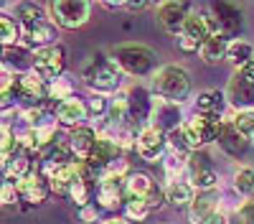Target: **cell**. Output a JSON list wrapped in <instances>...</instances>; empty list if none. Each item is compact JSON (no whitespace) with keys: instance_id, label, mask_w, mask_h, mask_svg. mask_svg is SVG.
Listing matches in <instances>:
<instances>
[{"instance_id":"obj_21","label":"cell","mask_w":254,"mask_h":224,"mask_svg":"<svg viewBox=\"0 0 254 224\" xmlns=\"http://www.w3.org/2000/svg\"><path fill=\"white\" fill-rule=\"evenodd\" d=\"M216 146L229 155V158H242L247 150H249V146L252 143L234 128V122H224V128H221V135H219V140H216Z\"/></svg>"},{"instance_id":"obj_7","label":"cell","mask_w":254,"mask_h":224,"mask_svg":"<svg viewBox=\"0 0 254 224\" xmlns=\"http://www.w3.org/2000/svg\"><path fill=\"white\" fill-rule=\"evenodd\" d=\"M64 69H66V49L61 44H54L49 49H41L33 54V72L44 81H56L61 79Z\"/></svg>"},{"instance_id":"obj_22","label":"cell","mask_w":254,"mask_h":224,"mask_svg":"<svg viewBox=\"0 0 254 224\" xmlns=\"http://www.w3.org/2000/svg\"><path fill=\"white\" fill-rule=\"evenodd\" d=\"M214 15L216 23L221 28V33H226L229 38H234L242 28V8L234 3H216L214 5Z\"/></svg>"},{"instance_id":"obj_33","label":"cell","mask_w":254,"mask_h":224,"mask_svg":"<svg viewBox=\"0 0 254 224\" xmlns=\"http://www.w3.org/2000/svg\"><path fill=\"white\" fill-rule=\"evenodd\" d=\"M110 102L107 97L102 94H94L92 99H87V110H89V117L92 120H107V112H110Z\"/></svg>"},{"instance_id":"obj_3","label":"cell","mask_w":254,"mask_h":224,"mask_svg":"<svg viewBox=\"0 0 254 224\" xmlns=\"http://www.w3.org/2000/svg\"><path fill=\"white\" fill-rule=\"evenodd\" d=\"M153 92L163 102L181 105L183 99L190 97V74L178 64H165L153 76Z\"/></svg>"},{"instance_id":"obj_1","label":"cell","mask_w":254,"mask_h":224,"mask_svg":"<svg viewBox=\"0 0 254 224\" xmlns=\"http://www.w3.org/2000/svg\"><path fill=\"white\" fill-rule=\"evenodd\" d=\"M81 79H84V84H87L94 94L107 97V94H112V92H117L122 87L125 72H122V67L117 64L112 56H102L99 54V56H94L87 64Z\"/></svg>"},{"instance_id":"obj_4","label":"cell","mask_w":254,"mask_h":224,"mask_svg":"<svg viewBox=\"0 0 254 224\" xmlns=\"http://www.w3.org/2000/svg\"><path fill=\"white\" fill-rule=\"evenodd\" d=\"M226 99L237 112L254 110V61H249V64L242 67V69H237L234 76L229 79Z\"/></svg>"},{"instance_id":"obj_12","label":"cell","mask_w":254,"mask_h":224,"mask_svg":"<svg viewBox=\"0 0 254 224\" xmlns=\"http://www.w3.org/2000/svg\"><path fill=\"white\" fill-rule=\"evenodd\" d=\"M168 148L181 153V155H190V153H196L203 148V140H201V133L196 128V122L193 117L190 120H183V125L176 128L168 133Z\"/></svg>"},{"instance_id":"obj_18","label":"cell","mask_w":254,"mask_h":224,"mask_svg":"<svg viewBox=\"0 0 254 224\" xmlns=\"http://www.w3.org/2000/svg\"><path fill=\"white\" fill-rule=\"evenodd\" d=\"M56 120H59V125L64 128H81L84 122L89 120V110H87V102L79 99V97H71V99H64L61 105H56L54 110Z\"/></svg>"},{"instance_id":"obj_35","label":"cell","mask_w":254,"mask_h":224,"mask_svg":"<svg viewBox=\"0 0 254 224\" xmlns=\"http://www.w3.org/2000/svg\"><path fill=\"white\" fill-rule=\"evenodd\" d=\"M239 214H242L244 224H254V201H244L239 207Z\"/></svg>"},{"instance_id":"obj_31","label":"cell","mask_w":254,"mask_h":224,"mask_svg":"<svg viewBox=\"0 0 254 224\" xmlns=\"http://www.w3.org/2000/svg\"><path fill=\"white\" fill-rule=\"evenodd\" d=\"M74 97V87H71V81L66 79H56L49 84V99L54 102V105H61L64 99H71Z\"/></svg>"},{"instance_id":"obj_25","label":"cell","mask_w":254,"mask_h":224,"mask_svg":"<svg viewBox=\"0 0 254 224\" xmlns=\"http://www.w3.org/2000/svg\"><path fill=\"white\" fill-rule=\"evenodd\" d=\"M229 46H231V41H229L226 33H211L206 38V44L201 46V59L206 61V64L214 67V64H219V61L226 59Z\"/></svg>"},{"instance_id":"obj_34","label":"cell","mask_w":254,"mask_h":224,"mask_svg":"<svg viewBox=\"0 0 254 224\" xmlns=\"http://www.w3.org/2000/svg\"><path fill=\"white\" fill-rule=\"evenodd\" d=\"M0 199H3V204L8 207V204H18L20 196H18V183L15 181H3V194H0Z\"/></svg>"},{"instance_id":"obj_2","label":"cell","mask_w":254,"mask_h":224,"mask_svg":"<svg viewBox=\"0 0 254 224\" xmlns=\"http://www.w3.org/2000/svg\"><path fill=\"white\" fill-rule=\"evenodd\" d=\"M125 74L130 76H155L158 74V54L145 44H120L110 54Z\"/></svg>"},{"instance_id":"obj_8","label":"cell","mask_w":254,"mask_h":224,"mask_svg":"<svg viewBox=\"0 0 254 224\" xmlns=\"http://www.w3.org/2000/svg\"><path fill=\"white\" fill-rule=\"evenodd\" d=\"M125 97H127V110H130L132 125H137V128L150 125L147 120H153V112H155V102H158L155 94L142 84H135Z\"/></svg>"},{"instance_id":"obj_5","label":"cell","mask_w":254,"mask_h":224,"mask_svg":"<svg viewBox=\"0 0 254 224\" xmlns=\"http://www.w3.org/2000/svg\"><path fill=\"white\" fill-rule=\"evenodd\" d=\"M188 173H190V183L198 194L203 191H216L219 189V171H216V163L211 158V153L206 148L196 150L188 155Z\"/></svg>"},{"instance_id":"obj_24","label":"cell","mask_w":254,"mask_h":224,"mask_svg":"<svg viewBox=\"0 0 254 224\" xmlns=\"http://www.w3.org/2000/svg\"><path fill=\"white\" fill-rule=\"evenodd\" d=\"M153 125H158L160 130L171 133L176 128L183 125V117H181V105H171V102H155V112H153Z\"/></svg>"},{"instance_id":"obj_16","label":"cell","mask_w":254,"mask_h":224,"mask_svg":"<svg viewBox=\"0 0 254 224\" xmlns=\"http://www.w3.org/2000/svg\"><path fill=\"white\" fill-rule=\"evenodd\" d=\"M18 99H26L28 107H41V102L49 99V81L36 72H23L18 76Z\"/></svg>"},{"instance_id":"obj_28","label":"cell","mask_w":254,"mask_h":224,"mask_svg":"<svg viewBox=\"0 0 254 224\" xmlns=\"http://www.w3.org/2000/svg\"><path fill=\"white\" fill-rule=\"evenodd\" d=\"M41 20H46L44 8H41V5H36V3H23V5H18V26H20V28L33 26V23H41Z\"/></svg>"},{"instance_id":"obj_9","label":"cell","mask_w":254,"mask_h":224,"mask_svg":"<svg viewBox=\"0 0 254 224\" xmlns=\"http://www.w3.org/2000/svg\"><path fill=\"white\" fill-rule=\"evenodd\" d=\"M165 148H168V133L160 130L158 125H153V122H150V125H145L140 130L137 140H135V153L145 163H155L158 158H163Z\"/></svg>"},{"instance_id":"obj_27","label":"cell","mask_w":254,"mask_h":224,"mask_svg":"<svg viewBox=\"0 0 254 224\" xmlns=\"http://www.w3.org/2000/svg\"><path fill=\"white\" fill-rule=\"evenodd\" d=\"M226 59H229L237 69H242V67L249 64V61H254V46L247 44V41H231Z\"/></svg>"},{"instance_id":"obj_26","label":"cell","mask_w":254,"mask_h":224,"mask_svg":"<svg viewBox=\"0 0 254 224\" xmlns=\"http://www.w3.org/2000/svg\"><path fill=\"white\" fill-rule=\"evenodd\" d=\"M0 41L5 49H15L18 44L23 46V31H20L18 20H13L8 13L0 15Z\"/></svg>"},{"instance_id":"obj_37","label":"cell","mask_w":254,"mask_h":224,"mask_svg":"<svg viewBox=\"0 0 254 224\" xmlns=\"http://www.w3.org/2000/svg\"><path fill=\"white\" fill-rule=\"evenodd\" d=\"M104 224H122V222H104Z\"/></svg>"},{"instance_id":"obj_10","label":"cell","mask_w":254,"mask_h":224,"mask_svg":"<svg viewBox=\"0 0 254 224\" xmlns=\"http://www.w3.org/2000/svg\"><path fill=\"white\" fill-rule=\"evenodd\" d=\"M127 196L142 199L153 212L165 204V191L158 186V181H153L147 173H137V171L127 176Z\"/></svg>"},{"instance_id":"obj_19","label":"cell","mask_w":254,"mask_h":224,"mask_svg":"<svg viewBox=\"0 0 254 224\" xmlns=\"http://www.w3.org/2000/svg\"><path fill=\"white\" fill-rule=\"evenodd\" d=\"M226 105H229L226 92H221V89H208V92H201V94L196 97V115H198V117H208V120H221Z\"/></svg>"},{"instance_id":"obj_6","label":"cell","mask_w":254,"mask_h":224,"mask_svg":"<svg viewBox=\"0 0 254 224\" xmlns=\"http://www.w3.org/2000/svg\"><path fill=\"white\" fill-rule=\"evenodd\" d=\"M49 13L59 28L74 31L89 20L92 3H87V0H54V3H49Z\"/></svg>"},{"instance_id":"obj_32","label":"cell","mask_w":254,"mask_h":224,"mask_svg":"<svg viewBox=\"0 0 254 224\" xmlns=\"http://www.w3.org/2000/svg\"><path fill=\"white\" fill-rule=\"evenodd\" d=\"M231 122H234V128H237L249 143H254V110H249V112H237Z\"/></svg>"},{"instance_id":"obj_15","label":"cell","mask_w":254,"mask_h":224,"mask_svg":"<svg viewBox=\"0 0 254 224\" xmlns=\"http://www.w3.org/2000/svg\"><path fill=\"white\" fill-rule=\"evenodd\" d=\"M190 15V5L188 3H178V0H168V3H160L158 8V20L160 26L173 33V36H181L183 33V26Z\"/></svg>"},{"instance_id":"obj_36","label":"cell","mask_w":254,"mask_h":224,"mask_svg":"<svg viewBox=\"0 0 254 224\" xmlns=\"http://www.w3.org/2000/svg\"><path fill=\"white\" fill-rule=\"evenodd\" d=\"M76 212H79V219L84 224H89V222L97 219V207H92V204H89V207H84V209H76Z\"/></svg>"},{"instance_id":"obj_14","label":"cell","mask_w":254,"mask_h":224,"mask_svg":"<svg viewBox=\"0 0 254 224\" xmlns=\"http://www.w3.org/2000/svg\"><path fill=\"white\" fill-rule=\"evenodd\" d=\"M23 31V46L28 51H41V49H49L56 44L59 38V31H56V23L54 20H41V23H33V26H26L20 28Z\"/></svg>"},{"instance_id":"obj_13","label":"cell","mask_w":254,"mask_h":224,"mask_svg":"<svg viewBox=\"0 0 254 224\" xmlns=\"http://www.w3.org/2000/svg\"><path fill=\"white\" fill-rule=\"evenodd\" d=\"M97 204L102 209H117V207H125L127 201V178L122 176H107L97 183Z\"/></svg>"},{"instance_id":"obj_20","label":"cell","mask_w":254,"mask_h":224,"mask_svg":"<svg viewBox=\"0 0 254 224\" xmlns=\"http://www.w3.org/2000/svg\"><path fill=\"white\" fill-rule=\"evenodd\" d=\"M97 140H99V135H97L92 128H87V125L74 128V130H69V135H66V143H69L74 158L81 160V163L89 160V155H92V150H94V146H97Z\"/></svg>"},{"instance_id":"obj_30","label":"cell","mask_w":254,"mask_h":224,"mask_svg":"<svg viewBox=\"0 0 254 224\" xmlns=\"http://www.w3.org/2000/svg\"><path fill=\"white\" fill-rule=\"evenodd\" d=\"M125 217L127 219H132V222H145L147 217H150V207L142 201V199H135V196H127V201H125Z\"/></svg>"},{"instance_id":"obj_23","label":"cell","mask_w":254,"mask_h":224,"mask_svg":"<svg viewBox=\"0 0 254 224\" xmlns=\"http://www.w3.org/2000/svg\"><path fill=\"white\" fill-rule=\"evenodd\" d=\"M198 191L193 189V183H188V181H173V183H168V189H165V201L171 204L173 209H190V204L196 201Z\"/></svg>"},{"instance_id":"obj_29","label":"cell","mask_w":254,"mask_h":224,"mask_svg":"<svg viewBox=\"0 0 254 224\" xmlns=\"http://www.w3.org/2000/svg\"><path fill=\"white\" fill-rule=\"evenodd\" d=\"M234 191H237L239 196H252V194H254V168L242 166V168L234 173Z\"/></svg>"},{"instance_id":"obj_11","label":"cell","mask_w":254,"mask_h":224,"mask_svg":"<svg viewBox=\"0 0 254 224\" xmlns=\"http://www.w3.org/2000/svg\"><path fill=\"white\" fill-rule=\"evenodd\" d=\"M190 224H229L226 214L219 207V191H203L190 204Z\"/></svg>"},{"instance_id":"obj_17","label":"cell","mask_w":254,"mask_h":224,"mask_svg":"<svg viewBox=\"0 0 254 224\" xmlns=\"http://www.w3.org/2000/svg\"><path fill=\"white\" fill-rule=\"evenodd\" d=\"M51 194V183L46 176H41L38 171L28 173L23 181H18V196L20 201H28L31 207H38V204H44Z\"/></svg>"}]
</instances>
